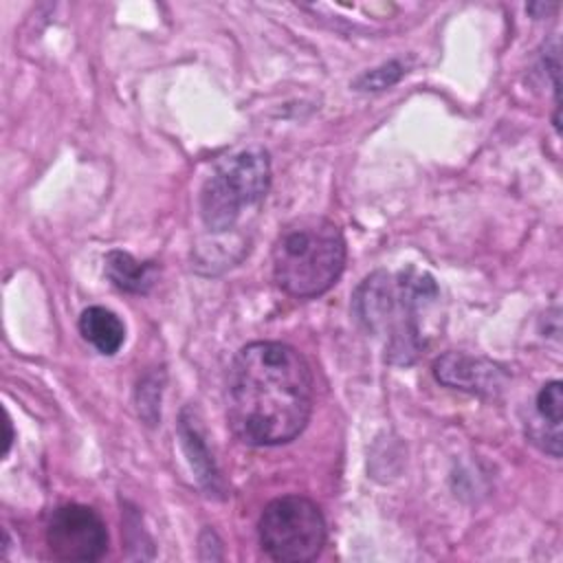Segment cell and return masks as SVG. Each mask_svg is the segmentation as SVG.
I'll list each match as a JSON object with an SVG mask.
<instances>
[{"mask_svg":"<svg viewBox=\"0 0 563 563\" xmlns=\"http://www.w3.org/2000/svg\"><path fill=\"white\" fill-rule=\"evenodd\" d=\"M314 400L306 358L279 341L244 345L227 374V422L251 446L295 440L308 424Z\"/></svg>","mask_w":563,"mask_h":563,"instance_id":"6da1fadb","label":"cell"},{"mask_svg":"<svg viewBox=\"0 0 563 563\" xmlns=\"http://www.w3.org/2000/svg\"><path fill=\"white\" fill-rule=\"evenodd\" d=\"M440 301L435 279L418 268L376 271L352 295L358 323L383 341L385 361L413 363L429 343L427 321Z\"/></svg>","mask_w":563,"mask_h":563,"instance_id":"7a4b0ae2","label":"cell"},{"mask_svg":"<svg viewBox=\"0 0 563 563\" xmlns=\"http://www.w3.org/2000/svg\"><path fill=\"white\" fill-rule=\"evenodd\" d=\"M345 268V238L323 216L290 220L273 244L275 284L297 297L310 299L330 290Z\"/></svg>","mask_w":563,"mask_h":563,"instance_id":"3957f363","label":"cell"},{"mask_svg":"<svg viewBox=\"0 0 563 563\" xmlns=\"http://www.w3.org/2000/svg\"><path fill=\"white\" fill-rule=\"evenodd\" d=\"M271 185V161L264 147L253 145L220 161L200 191V216L209 231H229L251 205H257Z\"/></svg>","mask_w":563,"mask_h":563,"instance_id":"277c9868","label":"cell"},{"mask_svg":"<svg viewBox=\"0 0 563 563\" xmlns=\"http://www.w3.org/2000/svg\"><path fill=\"white\" fill-rule=\"evenodd\" d=\"M260 543L273 561H312L325 545V519L314 501L301 495L277 497L260 517Z\"/></svg>","mask_w":563,"mask_h":563,"instance_id":"5b68a950","label":"cell"},{"mask_svg":"<svg viewBox=\"0 0 563 563\" xmlns=\"http://www.w3.org/2000/svg\"><path fill=\"white\" fill-rule=\"evenodd\" d=\"M46 545L59 561H99L108 550V530L90 506L62 504L46 521Z\"/></svg>","mask_w":563,"mask_h":563,"instance_id":"8992f818","label":"cell"},{"mask_svg":"<svg viewBox=\"0 0 563 563\" xmlns=\"http://www.w3.org/2000/svg\"><path fill=\"white\" fill-rule=\"evenodd\" d=\"M433 374L442 385L471 394H495L504 380V372L497 365L462 352L442 354L433 363Z\"/></svg>","mask_w":563,"mask_h":563,"instance_id":"52a82bcc","label":"cell"},{"mask_svg":"<svg viewBox=\"0 0 563 563\" xmlns=\"http://www.w3.org/2000/svg\"><path fill=\"white\" fill-rule=\"evenodd\" d=\"M563 387L561 380L545 383L534 398V416L526 422V435L552 457L561 455Z\"/></svg>","mask_w":563,"mask_h":563,"instance_id":"ba28073f","label":"cell"},{"mask_svg":"<svg viewBox=\"0 0 563 563\" xmlns=\"http://www.w3.org/2000/svg\"><path fill=\"white\" fill-rule=\"evenodd\" d=\"M81 336L103 356H112L125 341L123 321L103 306H90L79 317Z\"/></svg>","mask_w":563,"mask_h":563,"instance_id":"9c48e42d","label":"cell"},{"mask_svg":"<svg viewBox=\"0 0 563 563\" xmlns=\"http://www.w3.org/2000/svg\"><path fill=\"white\" fill-rule=\"evenodd\" d=\"M106 275L125 292H147L156 284L158 268L154 262H139L125 251H110L106 255Z\"/></svg>","mask_w":563,"mask_h":563,"instance_id":"30bf717a","label":"cell"},{"mask_svg":"<svg viewBox=\"0 0 563 563\" xmlns=\"http://www.w3.org/2000/svg\"><path fill=\"white\" fill-rule=\"evenodd\" d=\"M402 75V64L400 62H389V64H383L380 68H374L365 75H361L356 79V88L358 90H383L391 84H396Z\"/></svg>","mask_w":563,"mask_h":563,"instance_id":"8fae6325","label":"cell"},{"mask_svg":"<svg viewBox=\"0 0 563 563\" xmlns=\"http://www.w3.org/2000/svg\"><path fill=\"white\" fill-rule=\"evenodd\" d=\"M7 440H4V455L9 453V446H11V440H13V433H11V422H9V418H7Z\"/></svg>","mask_w":563,"mask_h":563,"instance_id":"7c38bea8","label":"cell"}]
</instances>
